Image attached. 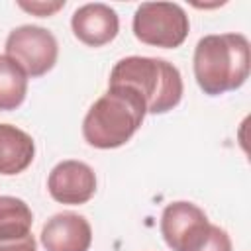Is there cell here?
Returning <instances> with one entry per match:
<instances>
[{"label":"cell","instance_id":"cell-1","mask_svg":"<svg viewBox=\"0 0 251 251\" xmlns=\"http://www.w3.org/2000/svg\"><path fill=\"white\" fill-rule=\"evenodd\" d=\"M251 47L243 33H210L198 39L192 57L194 78L204 94L220 96L245 84Z\"/></svg>","mask_w":251,"mask_h":251},{"label":"cell","instance_id":"cell-2","mask_svg":"<svg viewBox=\"0 0 251 251\" xmlns=\"http://www.w3.org/2000/svg\"><path fill=\"white\" fill-rule=\"evenodd\" d=\"M147 110L141 96L129 86H108L86 112L82 135L96 149H116L133 137Z\"/></svg>","mask_w":251,"mask_h":251},{"label":"cell","instance_id":"cell-3","mask_svg":"<svg viewBox=\"0 0 251 251\" xmlns=\"http://www.w3.org/2000/svg\"><path fill=\"white\" fill-rule=\"evenodd\" d=\"M108 86L133 88L141 96L147 114H167L178 106L184 92L180 71L173 63L139 55L120 59L110 73Z\"/></svg>","mask_w":251,"mask_h":251},{"label":"cell","instance_id":"cell-4","mask_svg":"<svg viewBox=\"0 0 251 251\" xmlns=\"http://www.w3.org/2000/svg\"><path fill=\"white\" fill-rule=\"evenodd\" d=\"M190 31L186 12L173 2H143L133 14V35L153 47L176 49Z\"/></svg>","mask_w":251,"mask_h":251},{"label":"cell","instance_id":"cell-5","mask_svg":"<svg viewBox=\"0 0 251 251\" xmlns=\"http://www.w3.org/2000/svg\"><path fill=\"white\" fill-rule=\"evenodd\" d=\"M6 55L16 61L31 78L47 75L59 57L55 35L41 25H20L8 33Z\"/></svg>","mask_w":251,"mask_h":251},{"label":"cell","instance_id":"cell-6","mask_svg":"<svg viewBox=\"0 0 251 251\" xmlns=\"http://www.w3.org/2000/svg\"><path fill=\"white\" fill-rule=\"evenodd\" d=\"M210 220L202 208L178 200L167 204L161 214V235L173 251H188L208 229Z\"/></svg>","mask_w":251,"mask_h":251},{"label":"cell","instance_id":"cell-7","mask_svg":"<svg viewBox=\"0 0 251 251\" xmlns=\"http://www.w3.org/2000/svg\"><path fill=\"white\" fill-rule=\"evenodd\" d=\"M47 190L59 204H86L96 192V175L86 163L67 159L51 169Z\"/></svg>","mask_w":251,"mask_h":251},{"label":"cell","instance_id":"cell-8","mask_svg":"<svg viewBox=\"0 0 251 251\" xmlns=\"http://www.w3.org/2000/svg\"><path fill=\"white\" fill-rule=\"evenodd\" d=\"M39 239L45 251H88L92 227L76 212H59L43 224Z\"/></svg>","mask_w":251,"mask_h":251},{"label":"cell","instance_id":"cell-9","mask_svg":"<svg viewBox=\"0 0 251 251\" xmlns=\"http://www.w3.org/2000/svg\"><path fill=\"white\" fill-rule=\"evenodd\" d=\"M75 37L88 47L110 43L120 31V18L114 8L102 2H90L75 10L71 18Z\"/></svg>","mask_w":251,"mask_h":251},{"label":"cell","instance_id":"cell-10","mask_svg":"<svg viewBox=\"0 0 251 251\" xmlns=\"http://www.w3.org/2000/svg\"><path fill=\"white\" fill-rule=\"evenodd\" d=\"M33 157L35 143L31 135L12 124H0V175L12 176L24 173Z\"/></svg>","mask_w":251,"mask_h":251},{"label":"cell","instance_id":"cell-11","mask_svg":"<svg viewBox=\"0 0 251 251\" xmlns=\"http://www.w3.org/2000/svg\"><path fill=\"white\" fill-rule=\"evenodd\" d=\"M33 224L31 208L16 196H0V241L29 235Z\"/></svg>","mask_w":251,"mask_h":251},{"label":"cell","instance_id":"cell-12","mask_svg":"<svg viewBox=\"0 0 251 251\" xmlns=\"http://www.w3.org/2000/svg\"><path fill=\"white\" fill-rule=\"evenodd\" d=\"M27 94V75L8 55H0V112L22 106Z\"/></svg>","mask_w":251,"mask_h":251},{"label":"cell","instance_id":"cell-13","mask_svg":"<svg viewBox=\"0 0 251 251\" xmlns=\"http://www.w3.org/2000/svg\"><path fill=\"white\" fill-rule=\"evenodd\" d=\"M188 251H231V239L226 229L210 224L206 233Z\"/></svg>","mask_w":251,"mask_h":251},{"label":"cell","instance_id":"cell-14","mask_svg":"<svg viewBox=\"0 0 251 251\" xmlns=\"http://www.w3.org/2000/svg\"><path fill=\"white\" fill-rule=\"evenodd\" d=\"M18 6L37 18H47L53 16L57 10L65 8V0H57V2H18Z\"/></svg>","mask_w":251,"mask_h":251},{"label":"cell","instance_id":"cell-15","mask_svg":"<svg viewBox=\"0 0 251 251\" xmlns=\"http://www.w3.org/2000/svg\"><path fill=\"white\" fill-rule=\"evenodd\" d=\"M0 251H37V243L33 235H25L22 239H12V241H0Z\"/></svg>","mask_w":251,"mask_h":251}]
</instances>
